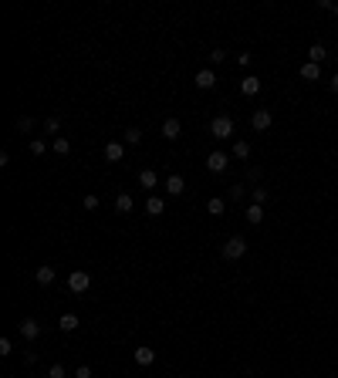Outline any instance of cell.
Returning <instances> with one entry per match:
<instances>
[{"instance_id":"obj_13","label":"cell","mask_w":338,"mask_h":378,"mask_svg":"<svg viewBox=\"0 0 338 378\" xmlns=\"http://www.w3.org/2000/svg\"><path fill=\"white\" fill-rule=\"evenodd\" d=\"M240 91H244L247 98H254V95H257V91H260V78H254V75H247V78L240 81Z\"/></svg>"},{"instance_id":"obj_24","label":"cell","mask_w":338,"mask_h":378,"mask_svg":"<svg viewBox=\"0 0 338 378\" xmlns=\"http://www.w3.org/2000/svg\"><path fill=\"white\" fill-rule=\"evenodd\" d=\"M54 152L58 156H68V152H71V142H68V139H54Z\"/></svg>"},{"instance_id":"obj_16","label":"cell","mask_w":338,"mask_h":378,"mask_svg":"<svg viewBox=\"0 0 338 378\" xmlns=\"http://www.w3.org/2000/svg\"><path fill=\"white\" fill-rule=\"evenodd\" d=\"M34 280H37V284H51V280H54V267H37L34 270Z\"/></svg>"},{"instance_id":"obj_8","label":"cell","mask_w":338,"mask_h":378,"mask_svg":"<svg viewBox=\"0 0 338 378\" xmlns=\"http://www.w3.org/2000/svg\"><path fill=\"white\" fill-rule=\"evenodd\" d=\"M37 334H41V324L34 321V318H24V321H21V338H27V341H34Z\"/></svg>"},{"instance_id":"obj_27","label":"cell","mask_w":338,"mask_h":378,"mask_svg":"<svg viewBox=\"0 0 338 378\" xmlns=\"http://www.w3.org/2000/svg\"><path fill=\"white\" fill-rule=\"evenodd\" d=\"M58 129H61V118H54V115H51V118H47V122H44V132L58 135Z\"/></svg>"},{"instance_id":"obj_4","label":"cell","mask_w":338,"mask_h":378,"mask_svg":"<svg viewBox=\"0 0 338 378\" xmlns=\"http://www.w3.org/2000/svg\"><path fill=\"white\" fill-rule=\"evenodd\" d=\"M250 125H254V132H267L270 125H274V115H270L267 108H257L250 115Z\"/></svg>"},{"instance_id":"obj_30","label":"cell","mask_w":338,"mask_h":378,"mask_svg":"<svg viewBox=\"0 0 338 378\" xmlns=\"http://www.w3.org/2000/svg\"><path fill=\"white\" fill-rule=\"evenodd\" d=\"M14 351V341L11 338H0V355H11Z\"/></svg>"},{"instance_id":"obj_9","label":"cell","mask_w":338,"mask_h":378,"mask_svg":"<svg viewBox=\"0 0 338 378\" xmlns=\"http://www.w3.org/2000/svg\"><path fill=\"white\" fill-rule=\"evenodd\" d=\"M78 314H61V318H58V328H61V331L65 334H71V331H78Z\"/></svg>"},{"instance_id":"obj_32","label":"cell","mask_w":338,"mask_h":378,"mask_svg":"<svg viewBox=\"0 0 338 378\" xmlns=\"http://www.w3.org/2000/svg\"><path fill=\"white\" fill-rule=\"evenodd\" d=\"M98 206H101L98 196H85V210H98Z\"/></svg>"},{"instance_id":"obj_26","label":"cell","mask_w":338,"mask_h":378,"mask_svg":"<svg viewBox=\"0 0 338 378\" xmlns=\"http://www.w3.org/2000/svg\"><path fill=\"white\" fill-rule=\"evenodd\" d=\"M125 142H129V145H139V142H142V132H139V129H129V132H125Z\"/></svg>"},{"instance_id":"obj_2","label":"cell","mask_w":338,"mask_h":378,"mask_svg":"<svg viewBox=\"0 0 338 378\" xmlns=\"http://www.w3.org/2000/svg\"><path fill=\"white\" fill-rule=\"evenodd\" d=\"M244 254H247V240H244V236H230V240L223 243V257L227 260H240Z\"/></svg>"},{"instance_id":"obj_20","label":"cell","mask_w":338,"mask_h":378,"mask_svg":"<svg viewBox=\"0 0 338 378\" xmlns=\"http://www.w3.org/2000/svg\"><path fill=\"white\" fill-rule=\"evenodd\" d=\"M308 57H311V61H315V65H321V61H325V57H328L325 44H311V47H308Z\"/></svg>"},{"instance_id":"obj_19","label":"cell","mask_w":338,"mask_h":378,"mask_svg":"<svg viewBox=\"0 0 338 378\" xmlns=\"http://www.w3.org/2000/svg\"><path fill=\"white\" fill-rule=\"evenodd\" d=\"M206 210H210V216H220V213L227 210V203L220 200V196H210V200H206Z\"/></svg>"},{"instance_id":"obj_17","label":"cell","mask_w":338,"mask_h":378,"mask_svg":"<svg viewBox=\"0 0 338 378\" xmlns=\"http://www.w3.org/2000/svg\"><path fill=\"white\" fill-rule=\"evenodd\" d=\"M162 210H166V203L159 200V196H149V200H146V213H149V216H159Z\"/></svg>"},{"instance_id":"obj_28","label":"cell","mask_w":338,"mask_h":378,"mask_svg":"<svg viewBox=\"0 0 338 378\" xmlns=\"http://www.w3.org/2000/svg\"><path fill=\"white\" fill-rule=\"evenodd\" d=\"M68 371H65V365H51L47 368V378H65Z\"/></svg>"},{"instance_id":"obj_14","label":"cell","mask_w":338,"mask_h":378,"mask_svg":"<svg viewBox=\"0 0 338 378\" xmlns=\"http://www.w3.org/2000/svg\"><path fill=\"white\" fill-rule=\"evenodd\" d=\"M166 193H169V196H183V176L173 172V176L166 179Z\"/></svg>"},{"instance_id":"obj_12","label":"cell","mask_w":338,"mask_h":378,"mask_svg":"<svg viewBox=\"0 0 338 378\" xmlns=\"http://www.w3.org/2000/svg\"><path fill=\"white\" fill-rule=\"evenodd\" d=\"M301 78L304 81H321V65H315V61L301 65Z\"/></svg>"},{"instance_id":"obj_25","label":"cell","mask_w":338,"mask_h":378,"mask_svg":"<svg viewBox=\"0 0 338 378\" xmlns=\"http://www.w3.org/2000/svg\"><path fill=\"white\" fill-rule=\"evenodd\" d=\"M44 152H47L44 139H34V142H31V156H44Z\"/></svg>"},{"instance_id":"obj_29","label":"cell","mask_w":338,"mask_h":378,"mask_svg":"<svg viewBox=\"0 0 338 378\" xmlns=\"http://www.w3.org/2000/svg\"><path fill=\"white\" fill-rule=\"evenodd\" d=\"M31 129H34V122L27 118V115H24V118H17V132H31Z\"/></svg>"},{"instance_id":"obj_1","label":"cell","mask_w":338,"mask_h":378,"mask_svg":"<svg viewBox=\"0 0 338 378\" xmlns=\"http://www.w3.org/2000/svg\"><path fill=\"white\" fill-rule=\"evenodd\" d=\"M210 135L213 139H230L234 135V118L230 115H216L213 122H210Z\"/></svg>"},{"instance_id":"obj_35","label":"cell","mask_w":338,"mask_h":378,"mask_svg":"<svg viewBox=\"0 0 338 378\" xmlns=\"http://www.w3.org/2000/svg\"><path fill=\"white\" fill-rule=\"evenodd\" d=\"M331 91H335V95H338V75H335V78H331Z\"/></svg>"},{"instance_id":"obj_7","label":"cell","mask_w":338,"mask_h":378,"mask_svg":"<svg viewBox=\"0 0 338 378\" xmlns=\"http://www.w3.org/2000/svg\"><path fill=\"white\" fill-rule=\"evenodd\" d=\"M227 166H230V162H227L223 152H210V156H206V169H210V172H227Z\"/></svg>"},{"instance_id":"obj_6","label":"cell","mask_w":338,"mask_h":378,"mask_svg":"<svg viewBox=\"0 0 338 378\" xmlns=\"http://www.w3.org/2000/svg\"><path fill=\"white\" fill-rule=\"evenodd\" d=\"M159 132H162V139H169V142H173V139H180V132H183V122H180V118H166Z\"/></svg>"},{"instance_id":"obj_23","label":"cell","mask_w":338,"mask_h":378,"mask_svg":"<svg viewBox=\"0 0 338 378\" xmlns=\"http://www.w3.org/2000/svg\"><path fill=\"white\" fill-rule=\"evenodd\" d=\"M250 200L257 203V206H264V203H267V189H264V186H257L254 193H250Z\"/></svg>"},{"instance_id":"obj_15","label":"cell","mask_w":338,"mask_h":378,"mask_svg":"<svg viewBox=\"0 0 338 378\" xmlns=\"http://www.w3.org/2000/svg\"><path fill=\"white\" fill-rule=\"evenodd\" d=\"M135 361H139V365H152V361H156V351H152V348H135Z\"/></svg>"},{"instance_id":"obj_21","label":"cell","mask_w":338,"mask_h":378,"mask_svg":"<svg viewBox=\"0 0 338 378\" xmlns=\"http://www.w3.org/2000/svg\"><path fill=\"white\" fill-rule=\"evenodd\" d=\"M247 156H250V142L237 139V142H234V159H247Z\"/></svg>"},{"instance_id":"obj_31","label":"cell","mask_w":338,"mask_h":378,"mask_svg":"<svg viewBox=\"0 0 338 378\" xmlns=\"http://www.w3.org/2000/svg\"><path fill=\"white\" fill-rule=\"evenodd\" d=\"M230 200H234V203L244 200V186H230Z\"/></svg>"},{"instance_id":"obj_3","label":"cell","mask_w":338,"mask_h":378,"mask_svg":"<svg viewBox=\"0 0 338 378\" xmlns=\"http://www.w3.org/2000/svg\"><path fill=\"white\" fill-rule=\"evenodd\" d=\"M68 287L75 290V294H85V290L91 287V277H88V270H71V274H68Z\"/></svg>"},{"instance_id":"obj_11","label":"cell","mask_w":338,"mask_h":378,"mask_svg":"<svg viewBox=\"0 0 338 378\" xmlns=\"http://www.w3.org/2000/svg\"><path fill=\"white\" fill-rule=\"evenodd\" d=\"M139 186H142V189H156L159 186L156 169H142V172H139Z\"/></svg>"},{"instance_id":"obj_34","label":"cell","mask_w":338,"mask_h":378,"mask_svg":"<svg viewBox=\"0 0 338 378\" xmlns=\"http://www.w3.org/2000/svg\"><path fill=\"white\" fill-rule=\"evenodd\" d=\"M75 378H91V368L88 365H78V368H75Z\"/></svg>"},{"instance_id":"obj_22","label":"cell","mask_w":338,"mask_h":378,"mask_svg":"<svg viewBox=\"0 0 338 378\" xmlns=\"http://www.w3.org/2000/svg\"><path fill=\"white\" fill-rule=\"evenodd\" d=\"M260 220H264V210H260L257 203H250V206H247V223H254V226H257Z\"/></svg>"},{"instance_id":"obj_5","label":"cell","mask_w":338,"mask_h":378,"mask_svg":"<svg viewBox=\"0 0 338 378\" xmlns=\"http://www.w3.org/2000/svg\"><path fill=\"white\" fill-rule=\"evenodd\" d=\"M193 85H196V88H203V91H210V88L216 85V75L210 71V68H203V71H196V78H193Z\"/></svg>"},{"instance_id":"obj_18","label":"cell","mask_w":338,"mask_h":378,"mask_svg":"<svg viewBox=\"0 0 338 378\" xmlns=\"http://www.w3.org/2000/svg\"><path fill=\"white\" fill-rule=\"evenodd\" d=\"M115 210L119 213H132V196H129V193H119V196H115Z\"/></svg>"},{"instance_id":"obj_10","label":"cell","mask_w":338,"mask_h":378,"mask_svg":"<svg viewBox=\"0 0 338 378\" xmlns=\"http://www.w3.org/2000/svg\"><path fill=\"white\" fill-rule=\"evenodd\" d=\"M122 156H125V145L122 142H108V145H105V159H108V162H122Z\"/></svg>"},{"instance_id":"obj_33","label":"cell","mask_w":338,"mask_h":378,"mask_svg":"<svg viewBox=\"0 0 338 378\" xmlns=\"http://www.w3.org/2000/svg\"><path fill=\"white\" fill-rule=\"evenodd\" d=\"M210 61H213V65H220V61H227V51H220V47H216V51H210Z\"/></svg>"}]
</instances>
